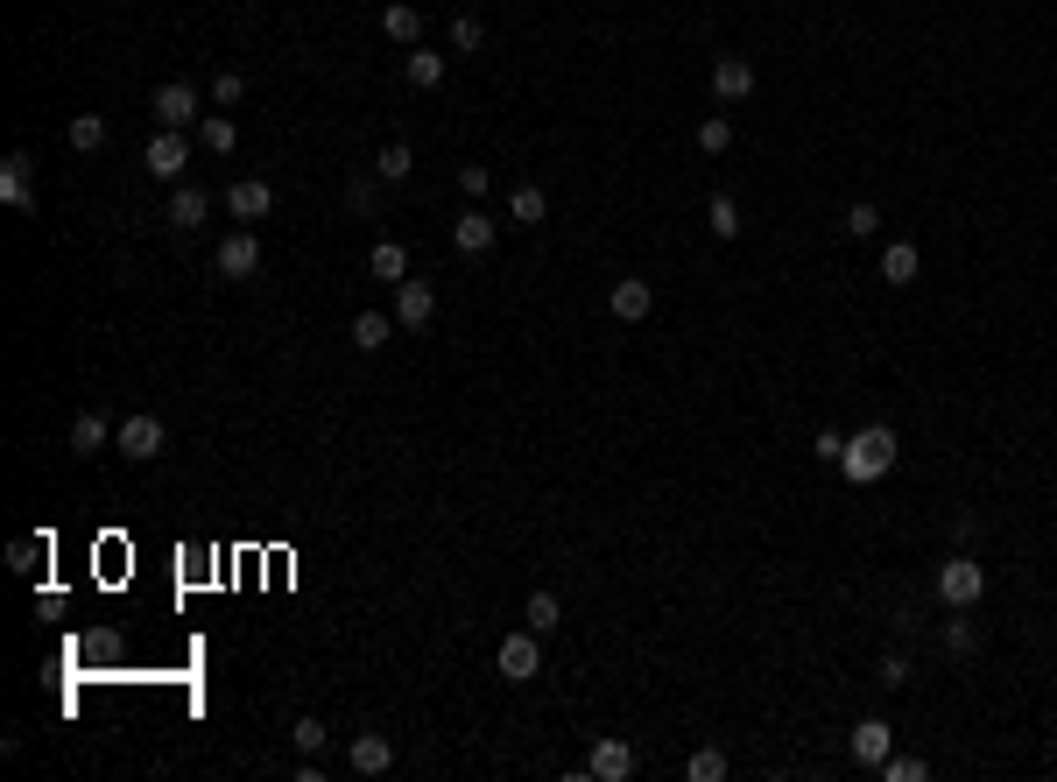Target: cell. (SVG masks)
<instances>
[{"label":"cell","instance_id":"29","mask_svg":"<svg viewBox=\"0 0 1057 782\" xmlns=\"http://www.w3.org/2000/svg\"><path fill=\"white\" fill-rule=\"evenodd\" d=\"M106 135H113V127L100 121V113H79V121H71V148H79V156H92V148H106Z\"/></svg>","mask_w":1057,"mask_h":782},{"label":"cell","instance_id":"15","mask_svg":"<svg viewBox=\"0 0 1057 782\" xmlns=\"http://www.w3.org/2000/svg\"><path fill=\"white\" fill-rule=\"evenodd\" d=\"M846 740H853V761H868V769H881V761L895 754V733H889V719H860V727L846 733Z\"/></svg>","mask_w":1057,"mask_h":782},{"label":"cell","instance_id":"31","mask_svg":"<svg viewBox=\"0 0 1057 782\" xmlns=\"http://www.w3.org/2000/svg\"><path fill=\"white\" fill-rule=\"evenodd\" d=\"M698 148H705V156H726V148H734V121H726V113L698 121Z\"/></svg>","mask_w":1057,"mask_h":782},{"label":"cell","instance_id":"30","mask_svg":"<svg viewBox=\"0 0 1057 782\" xmlns=\"http://www.w3.org/2000/svg\"><path fill=\"white\" fill-rule=\"evenodd\" d=\"M705 226H713L719 240H740V205H734V198H726V190H719V198L705 205Z\"/></svg>","mask_w":1057,"mask_h":782},{"label":"cell","instance_id":"12","mask_svg":"<svg viewBox=\"0 0 1057 782\" xmlns=\"http://www.w3.org/2000/svg\"><path fill=\"white\" fill-rule=\"evenodd\" d=\"M345 761H353V775H388L395 769V740L388 733H353Z\"/></svg>","mask_w":1057,"mask_h":782},{"label":"cell","instance_id":"9","mask_svg":"<svg viewBox=\"0 0 1057 782\" xmlns=\"http://www.w3.org/2000/svg\"><path fill=\"white\" fill-rule=\"evenodd\" d=\"M607 311L621 317V324H642L649 311H656V290H649L642 275H621V282H613V290H607Z\"/></svg>","mask_w":1057,"mask_h":782},{"label":"cell","instance_id":"37","mask_svg":"<svg viewBox=\"0 0 1057 782\" xmlns=\"http://www.w3.org/2000/svg\"><path fill=\"white\" fill-rule=\"evenodd\" d=\"M290 740H297V754H324V719H297Z\"/></svg>","mask_w":1057,"mask_h":782},{"label":"cell","instance_id":"35","mask_svg":"<svg viewBox=\"0 0 1057 782\" xmlns=\"http://www.w3.org/2000/svg\"><path fill=\"white\" fill-rule=\"evenodd\" d=\"M479 43H487V29H479V14H458V22H452V50L466 56V50H479Z\"/></svg>","mask_w":1057,"mask_h":782},{"label":"cell","instance_id":"7","mask_svg":"<svg viewBox=\"0 0 1057 782\" xmlns=\"http://www.w3.org/2000/svg\"><path fill=\"white\" fill-rule=\"evenodd\" d=\"M190 121H205V100H198V85H184V79L156 85V127H190Z\"/></svg>","mask_w":1057,"mask_h":782},{"label":"cell","instance_id":"39","mask_svg":"<svg viewBox=\"0 0 1057 782\" xmlns=\"http://www.w3.org/2000/svg\"><path fill=\"white\" fill-rule=\"evenodd\" d=\"M945 648H952V656H973V648H980L973 621H945Z\"/></svg>","mask_w":1057,"mask_h":782},{"label":"cell","instance_id":"3","mask_svg":"<svg viewBox=\"0 0 1057 782\" xmlns=\"http://www.w3.org/2000/svg\"><path fill=\"white\" fill-rule=\"evenodd\" d=\"M113 451H121V459H134V466H148V459H163L169 451V430H163V416H127L121 430H113Z\"/></svg>","mask_w":1057,"mask_h":782},{"label":"cell","instance_id":"23","mask_svg":"<svg viewBox=\"0 0 1057 782\" xmlns=\"http://www.w3.org/2000/svg\"><path fill=\"white\" fill-rule=\"evenodd\" d=\"M543 212H550V198H543L536 184H515V190H508V219H515V226H543Z\"/></svg>","mask_w":1057,"mask_h":782},{"label":"cell","instance_id":"40","mask_svg":"<svg viewBox=\"0 0 1057 782\" xmlns=\"http://www.w3.org/2000/svg\"><path fill=\"white\" fill-rule=\"evenodd\" d=\"M881 684H889V691H902V684H910V656H902V648H889V656H881Z\"/></svg>","mask_w":1057,"mask_h":782},{"label":"cell","instance_id":"10","mask_svg":"<svg viewBox=\"0 0 1057 782\" xmlns=\"http://www.w3.org/2000/svg\"><path fill=\"white\" fill-rule=\"evenodd\" d=\"M747 92H755V64H747V56H713V100L740 106Z\"/></svg>","mask_w":1057,"mask_h":782},{"label":"cell","instance_id":"27","mask_svg":"<svg viewBox=\"0 0 1057 782\" xmlns=\"http://www.w3.org/2000/svg\"><path fill=\"white\" fill-rule=\"evenodd\" d=\"M410 169H416L410 142H388V148H381V156H374V177H381V184H402V177H410Z\"/></svg>","mask_w":1057,"mask_h":782},{"label":"cell","instance_id":"28","mask_svg":"<svg viewBox=\"0 0 1057 782\" xmlns=\"http://www.w3.org/2000/svg\"><path fill=\"white\" fill-rule=\"evenodd\" d=\"M522 621L536 627V635H557V621H564V606H557V593H529V606H522Z\"/></svg>","mask_w":1057,"mask_h":782},{"label":"cell","instance_id":"11","mask_svg":"<svg viewBox=\"0 0 1057 782\" xmlns=\"http://www.w3.org/2000/svg\"><path fill=\"white\" fill-rule=\"evenodd\" d=\"M0 198H8L14 212H35V163L22 156V148H14V156L0 163Z\"/></svg>","mask_w":1057,"mask_h":782},{"label":"cell","instance_id":"42","mask_svg":"<svg viewBox=\"0 0 1057 782\" xmlns=\"http://www.w3.org/2000/svg\"><path fill=\"white\" fill-rule=\"evenodd\" d=\"M345 205H353V212H367V205H374V177H360L353 190H345Z\"/></svg>","mask_w":1057,"mask_h":782},{"label":"cell","instance_id":"38","mask_svg":"<svg viewBox=\"0 0 1057 782\" xmlns=\"http://www.w3.org/2000/svg\"><path fill=\"white\" fill-rule=\"evenodd\" d=\"M458 190H466V198H487V190H494V169H487V163H466V169H458Z\"/></svg>","mask_w":1057,"mask_h":782},{"label":"cell","instance_id":"41","mask_svg":"<svg viewBox=\"0 0 1057 782\" xmlns=\"http://www.w3.org/2000/svg\"><path fill=\"white\" fill-rule=\"evenodd\" d=\"M811 451H818L825 466H839V459H846V430H818V437H811Z\"/></svg>","mask_w":1057,"mask_h":782},{"label":"cell","instance_id":"13","mask_svg":"<svg viewBox=\"0 0 1057 782\" xmlns=\"http://www.w3.org/2000/svg\"><path fill=\"white\" fill-rule=\"evenodd\" d=\"M431 317H437V290H431V282H395V324L423 332Z\"/></svg>","mask_w":1057,"mask_h":782},{"label":"cell","instance_id":"6","mask_svg":"<svg viewBox=\"0 0 1057 782\" xmlns=\"http://www.w3.org/2000/svg\"><path fill=\"white\" fill-rule=\"evenodd\" d=\"M211 269H219V282H247L261 269V240L247 233V226H240V233H226L219 247H211Z\"/></svg>","mask_w":1057,"mask_h":782},{"label":"cell","instance_id":"17","mask_svg":"<svg viewBox=\"0 0 1057 782\" xmlns=\"http://www.w3.org/2000/svg\"><path fill=\"white\" fill-rule=\"evenodd\" d=\"M205 212H211V198L198 184H177L169 190V212H163V226H177V233H190V226H205Z\"/></svg>","mask_w":1057,"mask_h":782},{"label":"cell","instance_id":"26","mask_svg":"<svg viewBox=\"0 0 1057 782\" xmlns=\"http://www.w3.org/2000/svg\"><path fill=\"white\" fill-rule=\"evenodd\" d=\"M198 142L211 148V156H234V142H240V127H234V121H226V113H205V121H198Z\"/></svg>","mask_w":1057,"mask_h":782},{"label":"cell","instance_id":"1","mask_svg":"<svg viewBox=\"0 0 1057 782\" xmlns=\"http://www.w3.org/2000/svg\"><path fill=\"white\" fill-rule=\"evenodd\" d=\"M839 472H846V480H860V487L889 480V472H895V430H889V424H868V430H853V437H846V459H839Z\"/></svg>","mask_w":1057,"mask_h":782},{"label":"cell","instance_id":"34","mask_svg":"<svg viewBox=\"0 0 1057 782\" xmlns=\"http://www.w3.org/2000/svg\"><path fill=\"white\" fill-rule=\"evenodd\" d=\"M240 100H247L240 71H211V106H240Z\"/></svg>","mask_w":1057,"mask_h":782},{"label":"cell","instance_id":"21","mask_svg":"<svg viewBox=\"0 0 1057 782\" xmlns=\"http://www.w3.org/2000/svg\"><path fill=\"white\" fill-rule=\"evenodd\" d=\"M452 247H458V254H487V247H494V219L487 212H458Z\"/></svg>","mask_w":1057,"mask_h":782},{"label":"cell","instance_id":"19","mask_svg":"<svg viewBox=\"0 0 1057 782\" xmlns=\"http://www.w3.org/2000/svg\"><path fill=\"white\" fill-rule=\"evenodd\" d=\"M402 79H410L416 92H437V85H445V56H437V50H423V43H416L410 56H402Z\"/></svg>","mask_w":1057,"mask_h":782},{"label":"cell","instance_id":"16","mask_svg":"<svg viewBox=\"0 0 1057 782\" xmlns=\"http://www.w3.org/2000/svg\"><path fill=\"white\" fill-rule=\"evenodd\" d=\"M916 275H924V254H916L910 240H889V247H881V282H889V290H910Z\"/></svg>","mask_w":1057,"mask_h":782},{"label":"cell","instance_id":"36","mask_svg":"<svg viewBox=\"0 0 1057 782\" xmlns=\"http://www.w3.org/2000/svg\"><path fill=\"white\" fill-rule=\"evenodd\" d=\"M881 775H889V782H924L931 769H924L916 754H889V761H881Z\"/></svg>","mask_w":1057,"mask_h":782},{"label":"cell","instance_id":"4","mask_svg":"<svg viewBox=\"0 0 1057 782\" xmlns=\"http://www.w3.org/2000/svg\"><path fill=\"white\" fill-rule=\"evenodd\" d=\"M494 670H501L508 684H529L536 670H543V635H536V627H522V635H508L501 648H494Z\"/></svg>","mask_w":1057,"mask_h":782},{"label":"cell","instance_id":"8","mask_svg":"<svg viewBox=\"0 0 1057 782\" xmlns=\"http://www.w3.org/2000/svg\"><path fill=\"white\" fill-rule=\"evenodd\" d=\"M226 212H234L240 226L268 219V212H276V184H268V177H240L234 190H226Z\"/></svg>","mask_w":1057,"mask_h":782},{"label":"cell","instance_id":"22","mask_svg":"<svg viewBox=\"0 0 1057 782\" xmlns=\"http://www.w3.org/2000/svg\"><path fill=\"white\" fill-rule=\"evenodd\" d=\"M367 269H374V282H410V247H402V240H374Z\"/></svg>","mask_w":1057,"mask_h":782},{"label":"cell","instance_id":"20","mask_svg":"<svg viewBox=\"0 0 1057 782\" xmlns=\"http://www.w3.org/2000/svg\"><path fill=\"white\" fill-rule=\"evenodd\" d=\"M113 445V430H106V416L100 409H85L79 424H71V451H79V459H100V451Z\"/></svg>","mask_w":1057,"mask_h":782},{"label":"cell","instance_id":"5","mask_svg":"<svg viewBox=\"0 0 1057 782\" xmlns=\"http://www.w3.org/2000/svg\"><path fill=\"white\" fill-rule=\"evenodd\" d=\"M148 177L156 184H184V163H190V142H184V127H156L148 135Z\"/></svg>","mask_w":1057,"mask_h":782},{"label":"cell","instance_id":"14","mask_svg":"<svg viewBox=\"0 0 1057 782\" xmlns=\"http://www.w3.org/2000/svg\"><path fill=\"white\" fill-rule=\"evenodd\" d=\"M586 775H600V782H628L634 775V748L621 733H607L600 748H592V761H586Z\"/></svg>","mask_w":1057,"mask_h":782},{"label":"cell","instance_id":"25","mask_svg":"<svg viewBox=\"0 0 1057 782\" xmlns=\"http://www.w3.org/2000/svg\"><path fill=\"white\" fill-rule=\"evenodd\" d=\"M388 338H395V317H381V311H360V317H353V346H360V353H381Z\"/></svg>","mask_w":1057,"mask_h":782},{"label":"cell","instance_id":"2","mask_svg":"<svg viewBox=\"0 0 1057 782\" xmlns=\"http://www.w3.org/2000/svg\"><path fill=\"white\" fill-rule=\"evenodd\" d=\"M980 593H987V571H980V564L966 557V550L937 564V599H945L952 614H966V606H980Z\"/></svg>","mask_w":1057,"mask_h":782},{"label":"cell","instance_id":"24","mask_svg":"<svg viewBox=\"0 0 1057 782\" xmlns=\"http://www.w3.org/2000/svg\"><path fill=\"white\" fill-rule=\"evenodd\" d=\"M839 233L846 240H874L881 233V205L874 198H853V205H846V219H839Z\"/></svg>","mask_w":1057,"mask_h":782},{"label":"cell","instance_id":"33","mask_svg":"<svg viewBox=\"0 0 1057 782\" xmlns=\"http://www.w3.org/2000/svg\"><path fill=\"white\" fill-rule=\"evenodd\" d=\"M684 775H691V782H719V775H726V754H719V748H698V754L684 761Z\"/></svg>","mask_w":1057,"mask_h":782},{"label":"cell","instance_id":"32","mask_svg":"<svg viewBox=\"0 0 1057 782\" xmlns=\"http://www.w3.org/2000/svg\"><path fill=\"white\" fill-rule=\"evenodd\" d=\"M43 557H50V543H43V536H22V543L8 550V564L22 571V578H35V571H43Z\"/></svg>","mask_w":1057,"mask_h":782},{"label":"cell","instance_id":"18","mask_svg":"<svg viewBox=\"0 0 1057 782\" xmlns=\"http://www.w3.org/2000/svg\"><path fill=\"white\" fill-rule=\"evenodd\" d=\"M381 35H388V43H402V50H416L423 14L410 8V0H388V8H381Z\"/></svg>","mask_w":1057,"mask_h":782}]
</instances>
